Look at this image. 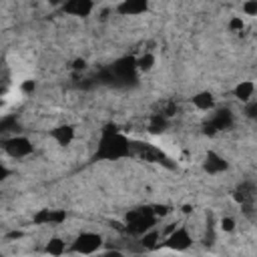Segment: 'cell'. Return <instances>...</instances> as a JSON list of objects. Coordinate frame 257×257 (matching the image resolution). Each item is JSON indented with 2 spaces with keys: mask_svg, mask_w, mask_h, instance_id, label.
<instances>
[{
  "mask_svg": "<svg viewBox=\"0 0 257 257\" xmlns=\"http://www.w3.org/2000/svg\"><path fill=\"white\" fill-rule=\"evenodd\" d=\"M159 239H161V233L153 227V229H149L147 233H143L141 235V239H139V243H141V247L143 249H155L157 247V243H159Z\"/></svg>",
  "mask_w": 257,
  "mask_h": 257,
  "instance_id": "cell-15",
  "label": "cell"
},
{
  "mask_svg": "<svg viewBox=\"0 0 257 257\" xmlns=\"http://www.w3.org/2000/svg\"><path fill=\"white\" fill-rule=\"evenodd\" d=\"M167 127H169V121H167V117H165L163 113L153 115L151 121H149V133H153V135H161V133H165Z\"/></svg>",
  "mask_w": 257,
  "mask_h": 257,
  "instance_id": "cell-14",
  "label": "cell"
},
{
  "mask_svg": "<svg viewBox=\"0 0 257 257\" xmlns=\"http://www.w3.org/2000/svg\"><path fill=\"white\" fill-rule=\"evenodd\" d=\"M34 88H36L34 81H26V83H22V92H32Z\"/></svg>",
  "mask_w": 257,
  "mask_h": 257,
  "instance_id": "cell-24",
  "label": "cell"
},
{
  "mask_svg": "<svg viewBox=\"0 0 257 257\" xmlns=\"http://www.w3.org/2000/svg\"><path fill=\"white\" fill-rule=\"evenodd\" d=\"M4 151L6 155H10L12 159H22V157H28L32 153V143L26 139V137H10L4 141Z\"/></svg>",
  "mask_w": 257,
  "mask_h": 257,
  "instance_id": "cell-4",
  "label": "cell"
},
{
  "mask_svg": "<svg viewBox=\"0 0 257 257\" xmlns=\"http://www.w3.org/2000/svg\"><path fill=\"white\" fill-rule=\"evenodd\" d=\"M131 141L117 129L107 127L94 151V161H121L131 155Z\"/></svg>",
  "mask_w": 257,
  "mask_h": 257,
  "instance_id": "cell-1",
  "label": "cell"
},
{
  "mask_svg": "<svg viewBox=\"0 0 257 257\" xmlns=\"http://www.w3.org/2000/svg\"><path fill=\"white\" fill-rule=\"evenodd\" d=\"M191 100H193V107H195V109H199V111H209V109H213V105H215L213 94H211V92H207V90L197 92Z\"/></svg>",
  "mask_w": 257,
  "mask_h": 257,
  "instance_id": "cell-13",
  "label": "cell"
},
{
  "mask_svg": "<svg viewBox=\"0 0 257 257\" xmlns=\"http://www.w3.org/2000/svg\"><path fill=\"white\" fill-rule=\"evenodd\" d=\"M155 221H157V215L153 209L149 207H143V209H133L127 213L125 217V229L131 233V235H143L147 233L149 229L155 227Z\"/></svg>",
  "mask_w": 257,
  "mask_h": 257,
  "instance_id": "cell-2",
  "label": "cell"
},
{
  "mask_svg": "<svg viewBox=\"0 0 257 257\" xmlns=\"http://www.w3.org/2000/svg\"><path fill=\"white\" fill-rule=\"evenodd\" d=\"M191 243H193V239H191V233L187 231V227H175L167 237V247L173 251H187L191 247Z\"/></svg>",
  "mask_w": 257,
  "mask_h": 257,
  "instance_id": "cell-5",
  "label": "cell"
},
{
  "mask_svg": "<svg viewBox=\"0 0 257 257\" xmlns=\"http://www.w3.org/2000/svg\"><path fill=\"white\" fill-rule=\"evenodd\" d=\"M149 10V0H123L117 6V12L123 16H139Z\"/></svg>",
  "mask_w": 257,
  "mask_h": 257,
  "instance_id": "cell-9",
  "label": "cell"
},
{
  "mask_svg": "<svg viewBox=\"0 0 257 257\" xmlns=\"http://www.w3.org/2000/svg\"><path fill=\"white\" fill-rule=\"evenodd\" d=\"M229 169V163L219 155L215 151H209L207 155H205V161H203V171L209 173V175H219L223 171Z\"/></svg>",
  "mask_w": 257,
  "mask_h": 257,
  "instance_id": "cell-6",
  "label": "cell"
},
{
  "mask_svg": "<svg viewBox=\"0 0 257 257\" xmlns=\"http://www.w3.org/2000/svg\"><path fill=\"white\" fill-rule=\"evenodd\" d=\"M85 67H86V65H85V61H83V59H81V61H75V65H73V69H75V71H83Z\"/></svg>",
  "mask_w": 257,
  "mask_h": 257,
  "instance_id": "cell-25",
  "label": "cell"
},
{
  "mask_svg": "<svg viewBox=\"0 0 257 257\" xmlns=\"http://www.w3.org/2000/svg\"><path fill=\"white\" fill-rule=\"evenodd\" d=\"M92 0H67L63 4V10L67 14H73V16H81V18H86L90 12H92Z\"/></svg>",
  "mask_w": 257,
  "mask_h": 257,
  "instance_id": "cell-8",
  "label": "cell"
},
{
  "mask_svg": "<svg viewBox=\"0 0 257 257\" xmlns=\"http://www.w3.org/2000/svg\"><path fill=\"white\" fill-rule=\"evenodd\" d=\"M229 30H233V32H237V30H243V20H241L239 16L231 18V20H229Z\"/></svg>",
  "mask_w": 257,
  "mask_h": 257,
  "instance_id": "cell-22",
  "label": "cell"
},
{
  "mask_svg": "<svg viewBox=\"0 0 257 257\" xmlns=\"http://www.w3.org/2000/svg\"><path fill=\"white\" fill-rule=\"evenodd\" d=\"M245 117L257 121V100H247V105H245Z\"/></svg>",
  "mask_w": 257,
  "mask_h": 257,
  "instance_id": "cell-19",
  "label": "cell"
},
{
  "mask_svg": "<svg viewBox=\"0 0 257 257\" xmlns=\"http://www.w3.org/2000/svg\"><path fill=\"white\" fill-rule=\"evenodd\" d=\"M207 125L213 127L215 133H217V131H227V129L233 127V113H231L229 109H219V111L213 113V117L209 119Z\"/></svg>",
  "mask_w": 257,
  "mask_h": 257,
  "instance_id": "cell-10",
  "label": "cell"
},
{
  "mask_svg": "<svg viewBox=\"0 0 257 257\" xmlns=\"http://www.w3.org/2000/svg\"><path fill=\"white\" fill-rule=\"evenodd\" d=\"M183 211H185V213H191V211H193V209H191V205H185Z\"/></svg>",
  "mask_w": 257,
  "mask_h": 257,
  "instance_id": "cell-26",
  "label": "cell"
},
{
  "mask_svg": "<svg viewBox=\"0 0 257 257\" xmlns=\"http://www.w3.org/2000/svg\"><path fill=\"white\" fill-rule=\"evenodd\" d=\"M65 219H67V211L63 209H40L32 221L36 225H59Z\"/></svg>",
  "mask_w": 257,
  "mask_h": 257,
  "instance_id": "cell-7",
  "label": "cell"
},
{
  "mask_svg": "<svg viewBox=\"0 0 257 257\" xmlns=\"http://www.w3.org/2000/svg\"><path fill=\"white\" fill-rule=\"evenodd\" d=\"M50 137H53L59 145L67 147V145H71V143H73V139H75V129H73L71 125H61V127L53 129Z\"/></svg>",
  "mask_w": 257,
  "mask_h": 257,
  "instance_id": "cell-12",
  "label": "cell"
},
{
  "mask_svg": "<svg viewBox=\"0 0 257 257\" xmlns=\"http://www.w3.org/2000/svg\"><path fill=\"white\" fill-rule=\"evenodd\" d=\"M153 65H155V57H153L151 53H147V55H143L141 59H137V67H139V71H151L153 69Z\"/></svg>",
  "mask_w": 257,
  "mask_h": 257,
  "instance_id": "cell-18",
  "label": "cell"
},
{
  "mask_svg": "<svg viewBox=\"0 0 257 257\" xmlns=\"http://www.w3.org/2000/svg\"><path fill=\"white\" fill-rule=\"evenodd\" d=\"M243 12L249 16H257V0H245L243 2Z\"/></svg>",
  "mask_w": 257,
  "mask_h": 257,
  "instance_id": "cell-20",
  "label": "cell"
},
{
  "mask_svg": "<svg viewBox=\"0 0 257 257\" xmlns=\"http://www.w3.org/2000/svg\"><path fill=\"white\" fill-rule=\"evenodd\" d=\"M48 255H63L65 251H67V245H65V241L61 239V237H53L48 243H46V249H44Z\"/></svg>",
  "mask_w": 257,
  "mask_h": 257,
  "instance_id": "cell-17",
  "label": "cell"
},
{
  "mask_svg": "<svg viewBox=\"0 0 257 257\" xmlns=\"http://www.w3.org/2000/svg\"><path fill=\"white\" fill-rule=\"evenodd\" d=\"M100 245H102V237H100L98 233L86 231V233H81V235L73 241L71 251H73V253H81V255H90V253H96V251L100 249Z\"/></svg>",
  "mask_w": 257,
  "mask_h": 257,
  "instance_id": "cell-3",
  "label": "cell"
},
{
  "mask_svg": "<svg viewBox=\"0 0 257 257\" xmlns=\"http://www.w3.org/2000/svg\"><path fill=\"white\" fill-rule=\"evenodd\" d=\"M253 92H255V85H253L251 81H241V83L235 86V96H237L239 100H243V102L251 100Z\"/></svg>",
  "mask_w": 257,
  "mask_h": 257,
  "instance_id": "cell-16",
  "label": "cell"
},
{
  "mask_svg": "<svg viewBox=\"0 0 257 257\" xmlns=\"http://www.w3.org/2000/svg\"><path fill=\"white\" fill-rule=\"evenodd\" d=\"M153 211H155V215L159 217V215H167L169 207H167V205H157V207H153Z\"/></svg>",
  "mask_w": 257,
  "mask_h": 257,
  "instance_id": "cell-23",
  "label": "cell"
},
{
  "mask_svg": "<svg viewBox=\"0 0 257 257\" xmlns=\"http://www.w3.org/2000/svg\"><path fill=\"white\" fill-rule=\"evenodd\" d=\"M255 193H257L255 185L247 181V183H241V185L235 189L233 197H235V201H237V203H241V205H251V203H253V199H255Z\"/></svg>",
  "mask_w": 257,
  "mask_h": 257,
  "instance_id": "cell-11",
  "label": "cell"
},
{
  "mask_svg": "<svg viewBox=\"0 0 257 257\" xmlns=\"http://www.w3.org/2000/svg\"><path fill=\"white\" fill-rule=\"evenodd\" d=\"M221 229L227 231V233H231V231L235 229V221H233L231 217H223V219H221Z\"/></svg>",
  "mask_w": 257,
  "mask_h": 257,
  "instance_id": "cell-21",
  "label": "cell"
}]
</instances>
